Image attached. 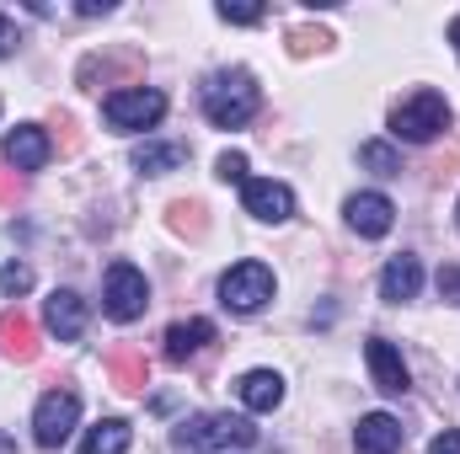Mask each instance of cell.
Returning a JSON list of instances; mask_svg holds the SVG:
<instances>
[{
  "mask_svg": "<svg viewBox=\"0 0 460 454\" xmlns=\"http://www.w3.org/2000/svg\"><path fill=\"white\" fill-rule=\"evenodd\" d=\"M235 396H241L246 412H273V406L284 401V380H279L273 369H252V374H241Z\"/></svg>",
  "mask_w": 460,
  "mask_h": 454,
  "instance_id": "e0dca14e",
  "label": "cell"
},
{
  "mask_svg": "<svg viewBox=\"0 0 460 454\" xmlns=\"http://www.w3.org/2000/svg\"><path fill=\"white\" fill-rule=\"evenodd\" d=\"M215 342V321H204V316H188V321H172L166 327V358L172 363H188L199 347H209Z\"/></svg>",
  "mask_w": 460,
  "mask_h": 454,
  "instance_id": "2e32d148",
  "label": "cell"
},
{
  "mask_svg": "<svg viewBox=\"0 0 460 454\" xmlns=\"http://www.w3.org/2000/svg\"><path fill=\"white\" fill-rule=\"evenodd\" d=\"M0 454H16V444H11V439H5V433H0Z\"/></svg>",
  "mask_w": 460,
  "mask_h": 454,
  "instance_id": "836d02e7",
  "label": "cell"
},
{
  "mask_svg": "<svg viewBox=\"0 0 460 454\" xmlns=\"http://www.w3.org/2000/svg\"><path fill=\"white\" fill-rule=\"evenodd\" d=\"M439 289H445V300H460V267H445L439 273Z\"/></svg>",
  "mask_w": 460,
  "mask_h": 454,
  "instance_id": "4dcf8cb0",
  "label": "cell"
},
{
  "mask_svg": "<svg viewBox=\"0 0 460 454\" xmlns=\"http://www.w3.org/2000/svg\"><path fill=\"white\" fill-rule=\"evenodd\" d=\"M108 369H113V385H118V390H145V353L118 347L113 358H108Z\"/></svg>",
  "mask_w": 460,
  "mask_h": 454,
  "instance_id": "ffe728a7",
  "label": "cell"
},
{
  "mask_svg": "<svg viewBox=\"0 0 460 454\" xmlns=\"http://www.w3.org/2000/svg\"><path fill=\"white\" fill-rule=\"evenodd\" d=\"M353 450L358 454H396L402 450V423H396L391 412H369V417H358V428H353Z\"/></svg>",
  "mask_w": 460,
  "mask_h": 454,
  "instance_id": "5bb4252c",
  "label": "cell"
},
{
  "mask_svg": "<svg viewBox=\"0 0 460 454\" xmlns=\"http://www.w3.org/2000/svg\"><path fill=\"white\" fill-rule=\"evenodd\" d=\"M16 43H22L16 22H11V16H0V59H5V54H16Z\"/></svg>",
  "mask_w": 460,
  "mask_h": 454,
  "instance_id": "83f0119b",
  "label": "cell"
},
{
  "mask_svg": "<svg viewBox=\"0 0 460 454\" xmlns=\"http://www.w3.org/2000/svg\"><path fill=\"white\" fill-rule=\"evenodd\" d=\"M418 289H423V262L418 257H391L385 262V273H380V300H391V305H407V300H418Z\"/></svg>",
  "mask_w": 460,
  "mask_h": 454,
  "instance_id": "4fadbf2b",
  "label": "cell"
},
{
  "mask_svg": "<svg viewBox=\"0 0 460 454\" xmlns=\"http://www.w3.org/2000/svg\"><path fill=\"white\" fill-rule=\"evenodd\" d=\"M49 155H54V144H49V134H43L38 123H22V128L5 134V161H11L16 171H43Z\"/></svg>",
  "mask_w": 460,
  "mask_h": 454,
  "instance_id": "7c38bea8",
  "label": "cell"
},
{
  "mask_svg": "<svg viewBox=\"0 0 460 454\" xmlns=\"http://www.w3.org/2000/svg\"><path fill=\"white\" fill-rule=\"evenodd\" d=\"M241 204H246V214L262 220V225H284V220L295 214V193H289L284 182H268V177H262V182L246 177V182H241Z\"/></svg>",
  "mask_w": 460,
  "mask_h": 454,
  "instance_id": "ba28073f",
  "label": "cell"
},
{
  "mask_svg": "<svg viewBox=\"0 0 460 454\" xmlns=\"http://www.w3.org/2000/svg\"><path fill=\"white\" fill-rule=\"evenodd\" d=\"M220 300H226L235 316H252L273 300V267L262 262H235L226 278H220Z\"/></svg>",
  "mask_w": 460,
  "mask_h": 454,
  "instance_id": "5b68a950",
  "label": "cell"
},
{
  "mask_svg": "<svg viewBox=\"0 0 460 454\" xmlns=\"http://www.w3.org/2000/svg\"><path fill=\"white\" fill-rule=\"evenodd\" d=\"M364 358H369V374H375V385H380L385 396H407V390H412V374H407L402 353H396L385 337L364 342Z\"/></svg>",
  "mask_w": 460,
  "mask_h": 454,
  "instance_id": "30bf717a",
  "label": "cell"
},
{
  "mask_svg": "<svg viewBox=\"0 0 460 454\" xmlns=\"http://www.w3.org/2000/svg\"><path fill=\"white\" fill-rule=\"evenodd\" d=\"M32 289V267L27 262H5L0 267V294H27Z\"/></svg>",
  "mask_w": 460,
  "mask_h": 454,
  "instance_id": "cb8c5ba5",
  "label": "cell"
},
{
  "mask_svg": "<svg viewBox=\"0 0 460 454\" xmlns=\"http://www.w3.org/2000/svg\"><path fill=\"white\" fill-rule=\"evenodd\" d=\"M215 11H220V22H241V27H252V22H262V16H268L262 5H230V0H220Z\"/></svg>",
  "mask_w": 460,
  "mask_h": 454,
  "instance_id": "484cf974",
  "label": "cell"
},
{
  "mask_svg": "<svg viewBox=\"0 0 460 454\" xmlns=\"http://www.w3.org/2000/svg\"><path fill=\"white\" fill-rule=\"evenodd\" d=\"M327 43H332V32H322V27H295V32H289V54H295V59L322 54Z\"/></svg>",
  "mask_w": 460,
  "mask_h": 454,
  "instance_id": "603a6c76",
  "label": "cell"
},
{
  "mask_svg": "<svg viewBox=\"0 0 460 454\" xmlns=\"http://www.w3.org/2000/svg\"><path fill=\"white\" fill-rule=\"evenodd\" d=\"M172 439H177V450H182V454L252 450V444H257V428H252L246 417H230V412H204V417H188Z\"/></svg>",
  "mask_w": 460,
  "mask_h": 454,
  "instance_id": "7a4b0ae2",
  "label": "cell"
},
{
  "mask_svg": "<svg viewBox=\"0 0 460 454\" xmlns=\"http://www.w3.org/2000/svg\"><path fill=\"white\" fill-rule=\"evenodd\" d=\"M188 161V144H161V139H145L139 150H134V166L145 171V177H166V171H177Z\"/></svg>",
  "mask_w": 460,
  "mask_h": 454,
  "instance_id": "ac0fdd59",
  "label": "cell"
},
{
  "mask_svg": "<svg viewBox=\"0 0 460 454\" xmlns=\"http://www.w3.org/2000/svg\"><path fill=\"white\" fill-rule=\"evenodd\" d=\"M161 113H166V97H161V92H145V86H128V92H113V97L102 102V118L113 123L118 134L150 128V123H161Z\"/></svg>",
  "mask_w": 460,
  "mask_h": 454,
  "instance_id": "52a82bcc",
  "label": "cell"
},
{
  "mask_svg": "<svg viewBox=\"0 0 460 454\" xmlns=\"http://www.w3.org/2000/svg\"><path fill=\"white\" fill-rule=\"evenodd\" d=\"M439 128H450V102L439 92H412L396 113H391V134L407 144H429Z\"/></svg>",
  "mask_w": 460,
  "mask_h": 454,
  "instance_id": "3957f363",
  "label": "cell"
},
{
  "mask_svg": "<svg viewBox=\"0 0 460 454\" xmlns=\"http://www.w3.org/2000/svg\"><path fill=\"white\" fill-rule=\"evenodd\" d=\"M257 81H252V70H215L209 81H204V118L215 123V128H241L246 118L257 113Z\"/></svg>",
  "mask_w": 460,
  "mask_h": 454,
  "instance_id": "6da1fadb",
  "label": "cell"
},
{
  "mask_svg": "<svg viewBox=\"0 0 460 454\" xmlns=\"http://www.w3.org/2000/svg\"><path fill=\"white\" fill-rule=\"evenodd\" d=\"M145 305H150L145 273H139L134 262H113V267H108V284H102V310H108L113 321H139Z\"/></svg>",
  "mask_w": 460,
  "mask_h": 454,
  "instance_id": "277c9868",
  "label": "cell"
},
{
  "mask_svg": "<svg viewBox=\"0 0 460 454\" xmlns=\"http://www.w3.org/2000/svg\"><path fill=\"white\" fill-rule=\"evenodd\" d=\"M75 11H81V16H108V11H113V0H81Z\"/></svg>",
  "mask_w": 460,
  "mask_h": 454,
  "instance_id": "1f68e13d",
  "label": "cell"
},
{
  "mask_svg": "<svg viewBox=\"0 0 460 454\" xmlns=\"http://www.w3.org/2000/svg\"><path fill=\"white\" fill-rule=\"evenodd\" d=\"M429 454H460V433H450V428H445V433L429 444Z\"/></svg>",
  "mask_w": 460,
  "mask_h": 454,
  "instance_id": "f546056e",
  "label": "cell"
},
{
  "mask_svg": "<svg viewBox=\"0 0 460 454\" xmlns=\"http://www.w3.org/2000/svg\"><path fill=\"white\" fill-rule=\"evenodd\" d=\"M43 327L59 342H75L86 332V300H81L75 289H54V294L43 300Z\"/></svg>",
  "mask_w": 460,
  "mask_h": 454,
  "instance_id": "9c48e42d",
  "label": "cell"
},
{
  "mask_svg": "<svg viewBox=\"0 0 460 454\" xmlns=\"http://www.w3.org/2000/svg\"><path fill=\"white\" fill-rule=\"evenodd\" d=\"M358 161L375 171V177H402V155L391 150V144H380V139H369V144H358Z\"/></svg>",
  "mask_w": 460,
  "mask_h": 454,
  "instance_id": "7402d4cb",
  "label": "cell"
},
{
  "mask_svg": "<svg viewBox=\"0 0 460 454\" xmlns=\"http://www.w3.org/2000/svg\"><path fill=\"white\" fill-rule=\"evenodd\" d=\"M16 198H22V177L0 166V204H16Z\"/></svg>",
  "mask_w": 460,
  "mask_h": 454,
  "instance_id": "4316f807",
  "label": "cell"
},
{
  "mask_svg": "<svg viewBox=\"0 0 460 454\" xmlns=\"http://www.w3.org/2000/svg\"><path fill=\"white\" fill-rule=\"evenodd\" d=\"M59 150H81V134H75V118H59Z\"/></svg>",
  "mask_w": 460,
  "mask_h": 454,
  "instance_id": "f1b7e54d",
  "label": "cell"
},
{
  "mask_svg": "<svg viewBox=\"0 0 460 454\" xmlns=\"http://www.w3.org/2000/svg\"><path fill=\"white\" fill-rule=\"evenodd\" d=\"M348 225L358 230L364 240H380L385 230L396 225V204L385 193H353L348 198Z\"/></svg>",
  "mask_w": 460,
  "mask_h": 454,
  "instance_id": "8fae6325",
  "label": "cell"
},
{
  "mask_svg": "<svg viewBox=\"0 0 460 454\" xmlns=\"http://www.w3.org/2000/svg\"><path fill=\"white\" fill-rule=\"evenodd\" d=\"M450 43H456V54H460V16L450 22Z\"/></svg>",
  "mask_w": 460,
  "mask_h": 454,
  "instance_id": "d6a6232c",
  "label": "cell"
},
{
  "mask_svg": "<svg viewBox=\"0 0 460 454\" xmlns=\"http://www.w3.org/2000/svg\"><path fill=\"white\" fill-rule=\"evenodd\" d=\"M215 177H220V182H246V155H241V150H226V155L215 161Z\"/></svg>",
  "mask_w": 460,
  "mask_h": 454,
  "instance_id": "d4e9b609",
  "label": "cell"
},
{
  "mask_svg": "<svg viewBox=\"0 0 460 454\" xmlns=\"http://www.w3.org/2000/svg\"><path fill=\"white\" fill-rule=\"evenodd\" d=\"M0 353H5L11 363H32V358H38V327H32V316L0 310Z\"/></svg>",
  "mask_w": 460,
  "mask_h": 454,
  "instance_id": "9a60e30c",
  "label": "cell"
},
{
  "mask_svg": "<svg viewBox=\"0 0 460 454\" xmlns=\"http://www.w3.org/2000/svg\"><path fill=\"white\" fill-rule=\"evenodd\" d=\"M81 454H128V423H123V417H102V423L81 439Z\"/></svg>",
  "mask_w": 460,
  "mask_h": 454,
  "instance_id": "d6986e66",
  "label": "cell"
},
{
  "mask_svg": "<svg viewBox=\"0 0 460 454\" xmlns=\"http://www.w3.org/2000/svg\"><path fill=\"white\" fill-rule=\"evenodd\" d=\"M166 225L177 230V235H188V240H199L209 220H204V204H193V198H177L172 209H166Z\"/></svg>",
  "mask_w": 460,
  "mask_h": 454,
  "instance_id": "44dd1931",
  "label": "cell"
},
{
  "mask_svg": "<svg viewBox=\"0 0 460 454\" xmlns=\"http://www.w3.org/2000/svg\"><path fill=\"white\" fill-rule=\"evenodd\" d=\"M75 423H81V396L75 390H49L38 401V412H32V439L43 450H59L75 433Z\"/></svg>",
  "mask_w": 460,
  "mask_h": 454,
  "instance_id": "8992f818",
  "label": "cell"
}]
</instances>
